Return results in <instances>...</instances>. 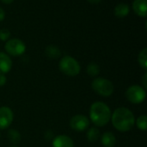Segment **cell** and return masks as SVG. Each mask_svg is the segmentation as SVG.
Here are the masks:
<instances>
[{
  "instance_id": "cell-24",
  "label": "cell",
  "mask_w": 147,
  "mask_h": 147,
  "mask_svg": "<svg viewBox=\"0 0 147 147\" xmlns=\"http://www.w3.org/2000/svg\"><path fill=\"white\" fill-rule=\"evenodd\" d=\"M90 3H94V4H96V3H98L99 2H101L102 0H88Z\"/></svg>"
},
{
  "instance_id": "cell-7",
  "label": "cell",
  "mask_w": 147,
  "mask_h": 147,
  "mask_svg": "<svg viewBox=\"0 0 147 147\" xmlns=\"http://www.w3.org/2000/svg\"><path fill=\"white\" fill-rule=\"evenodd\" d=\"M90 126V120L83 114L73 116L70 120V126L76 132H84Z\"/></svg>"
},
{
  "instance_id": "cell-13",
  "label": "cell",
  "mask_w": 147,
  "mask_h": 147,
  "mask_svg": "<svg viewBox=\"0 0 147 147\" xmlns=\"http://www.w3.org/2000/svg\"><path fill=\"white\" fill-rule=\"evenodd\" d=\"M129 13V6L125 3H118L115 8V15L117 17H124Z\"/></svg>"
},
{
  "instance_id": "cell-6",
  "label": "cell",
  "mask_w": 147,
  "mask_h": 147,
  "mask_svg": "<svg viewBox=\"0 0 147 147\" xmlns=\"http://www.w3.org/2000/svg\"><path fill=\"white\" fill-rule=\"evenodd\" d=\"M4 48L6 52L12 56H20L23 55L26 50L25 43L18 38H12L8 40Z\"/></svg>"
},
{
  "instance_id": "cell-4",
  "label": "cell",
  "mask_w": 147,
  "mask_h": 147,
  "mask_svg": "<svg viewBox=\"0 0 147 147\" xmlns=\"http://www.w3.org/2000/svg\"><path fill=\"white\" fill-rule=\"evenodd\" d=\"M92 89L97 94L102 97H109L114 93V85L113 82L108 79L102 77H96L93 80L91 83Z\"/></svg>"
},
{
  "instance_id": "cell-17",
  "label": "cell",
  "mask_w": 147,
  "mask_h": 147,
  "mask_svg": "<svg viewBox=\"0 0 147 147\" xmlns=\"http://www.w3.org/2000/svg\"><path fill=\"white\" fill-rule=\"evenodd\" d=\"M138 62L140 65V67L142 68H144L145 70L147 69V49L145 48L143 49L138 56Z\"/></svg>"
},
{
  "instance_id": "cell-19",
  "label": "cell",
  "mask_w": 147,
  "mask_h": 147,
  "mask_svg": "<svg viewBox=\"0 0 147 147\" xmlns=\"http://www.w3.org/2000/svg\"><path fill=\"white\" fill-rule=\"evenodd\" d=\"M137 127L141 131H146L147 129V117L146 115H140L136 120Z\"/></svg>"
},
{
  "instance_id": "cell-25",
  "label": "cell",
  "mask_w": 147,
  "mask_h": 147,
  "mask_svg": "<svg viewBox=\"0 0 147 147\" xmlns=\"http://www.w3.org/2000/svg\"><path fill=\"white\" fill-rule=\"evenodd\" d=\"M2 2L5 3H11L14 0H1Z\"/></svg>"
},
{
  "instance_id": "cell-2",
  "label": "cell",
  "mask_w": 147,
  "mask_h": 147,
  "mask_svg": "<svg viewBox=\"0 0 147 147\" xmlns=\"http://www.w3.org/2000/svg\"><path fill=\"white\" fill-rule=\"evenodd\" d=\"M111 110L109 107L102 102H94L90 108V119L92 123L99 127L106 126L111 120Z\"/></svg>"
},
{
  "instance_id": "cell-18",
  "label": "cell",
  "mask_w": 147,
  "mask_h": 147,
  "mask_svg": "<svg viewBox=\"0 0 147 147\" xmlns=\"http://www.w3.org/2000/svg\"><path fill=\"white\" fill-rule=\"evenodd\" d=\"M87 73L91 77H96L100 73V68L99 66L95 62H90L87 67Z\"/></svg>"
},
{
  "instance_id": "cell-3",
  "label": "cell",
  "mask_w": 147,
  "mask_h": 147,
  "mask_svg": "<svg viewBox=\"0 0 147 147\" xmlns=\"http://www.w3.org/2000/svg\"><path fill=\"white\" fill-rule=\"evenodd\" d=\"M59 68L63 74L71 77L78 75L81 71V67L78 62L70 55L63 56L60 59Z\"/></svg>"
},
{
  "instance_id": "cell-11",
  "label": "cell",
  "mask_w": 147,
  "mask_h": 147,
  "mask_svg": "<svg viewBox=\"0 0 147 147\" xmlns=\"http://www.w3.org/2000/svg\"><path fill=\"white\" fill-rule=\"evenodd\" d=\"M147 0H134L133 2V9L134 12L143 17L147 15Z\"/></svg>"
},
{
  "instance_id": "cell-14",
  "label": "cell",
  "mask_w": 147,
  "mask_h": 147,
  "mask_svg": "<svg viewBox=\"0 0 147 147\" xmlns=\"http://www.w3.org/2000/svg\"><path fill=\"white\" fill-rule=\"evenodd\" d=\"M45 53L48 58L51 59H57L61 56V51L60 49L55 46V45H49L46 48Z\"/></svg>"
},
{
  "instance_id": "cell-21",
  "label": "cell",
  "mask_w": 147,
  "mask_h": 147,
  "mask_svg": "<svg viewBox=\"0 0 147 147\" xmlns=\"http://www.w3.org/2000/svg\"><path fill=\"white\" fill-rule=\"evenodd\" d=\"M6 81H7L6 76L3 74H0V87L4 86L6 84Z\"/></svg>"
},
{
  "instance_id": "cell-27",
  "label": "cell",
  "mask_w": 147,
  "mask_h": 147,
  "mask_svg": "<svg viewBox=\"0 0 147 147\" xmlns=\"http://www.w3.org/2000/svg\"><path fill=\"white\" fill-rule=\"evenodd\" d=\"M0 136H1V134H0Z\"/></svg>"
},
{
  "instance_id": "cell-20",
  "label": "cell",
  "mask_w": 147,
  "mask_h": 147,
  "mask_svg": "<svg viewBox=\"0 0 147 147\" xmlns=\"http://www.w3.org/2000/svg\"><path fill=\"white\" fill-rule=\"evenodd\" d=\"M10 36V32L7 29H0V40L2 41H6L9 39Z\"/></svg>"
},
{
  "instance_id": "cell-12",
  "label": "cell",
  "mask_w": 147,
  "mask_h": 147,
  "mask_svg": "<svg viewBox=\"0 0 147 147\" xmlns=\"http://www.w3.org/2000/svg\"><path fill=\"white\" fill-rule=\"evenodd\" d=\"M101 141L103 147H115L116 143V138L113 133L106 132L102 134Z\"/></svg>"
},
{
  "instance_id": "cell-26",
  "label": "cell",
  "mask_w": 147,
  "mask_h": 147,
  "mask_svg": "<svg viewBox=\"0 0 147 147\" xmlns=\"http://www.w3.org/2000/svg\"><path fill=\"white\" fill-rule=\"evenodd\" d=\"M9 147H19V146H9Z\"/></svg>"
},
{
  "instance_id": "cell-5",
  "label": "cell",
  "mask_w": 147,
  "mask_h": 147,
  "mask_svg": "<svg viewBox=\"0 0 147 147\" xmlns=\"http://www.w3.org/2000/svg\"><path fill=\"white\" fill-rule=\"evenodd\" d=\"M126 97L133 104H140L146 98V91L140 85H133L126 91Z\"/></svg>"
},
{
  "instance_id": "cell-1",
  "label": "cell",
  "mask_w": 147,
  "mask_h": 147,
  "mask_svg": "<svg viewBox=\"0 0 147 147\" xmlns=\"http://www.w3.org/2000/svg\"><path fill=\"white\" fill-rule=\"evenodd\" d=\"M114 127L122 133L130 131L135 124V117L132 111L127 107H119L111 115Z\"/></svg>"
},
{
  "instance_id": "cell-15",
  "label": "cell",
  "mask_w": 147,
  "mask_h": 147,
  "mask_svg": "<svg viewBox=\"0 0 147 147\" xmlns=\"http://www.w3.org/2000/svg\"><path fill=\"white\" fill-rule=\"evenodd\" d=\"M7 137H8L9 140L14 145L18 144L20 142V140H21L20 133L17 130H15V129H9L8 131V133H7Z\"/></svg>"
},
{
  "instance_id": "cell-16",
  "label": "cell",
  "mask_w": 147,
  "mask_h": 147,
  "mask_svg": "<svg viewBox=\"0 0 147 147\" xmlns=\"http://www.w3.org/2000/svg\"><path fill=\"white\" fill-rule=\"evenodd\" d=\"M86 137L90 142H96L98 140V139L100 137V131L96 127H91L87 132Z\"/></svg>"
},
{
  "instance_id": "cell-10",
  "label": "cell",
  "mask_w": 147,
  "mask_h": 147,
  "mask_svg": "<svg viewBox=\"0 0 147 147\" xmlns=\"http://www.w3.org/2000/svg\"><path fill=\"white\" fill-rule=\"evenodd\" d=\"M12 68V61L10 57L3 52H0V74H7Z\"/></svg>"
},
{
  "instance_id": "cell-22",
  "label": "cell",
  "mask_w": 147,
  "mask_h": 147,
  "mask_svg": "<svg viewBox=\"0 0 147 147\" xmlns=\"http://www.w3.org/2000/svg\"><path fill=\"white\" fill-rule=\"evenodd\" d=\"M142 84H143V87L145 89H146L147 88V74L145 73V75H143L142 77Z\"/></svg>"
},
{
  "instance_id": "cell-9",
  "label": "cell",
  "mask_w": 147,
  "mask_h": 147,
  "mask_svg": "<svg viewBox=\"0 0 147 147\" xmlns=\"http://www.w3.org/2000/svg\"><path fill=\"white\" fill-rule=\"evenodd\" d=\"M53 147H74V142L69 136L59 135L53 139Z\"/></svg>"
},
{
  "instance_id": "cell-23",
  "label": "cell",
  "mask_w": 147,
  "mask_h": 147,
  "mask_svg": "<svg viewBox=\"0 0 147 147\" xmlns=\"http://www.w3.org/2000/svg\"><path fill=\"white\" fill-rule=\"evenodd\" d=\"M4 16H5V12L3 10V9H2L0 7V22L4 19Z\"/></svg>"
},
{
  "instance_id": "cell-8",
  "label": "cell",
  "mask_w": 147,
  "mask_h": 147,
  "mask_svg": "<svg viewBox=\"0 0 147 147\" xmlns=\"http://www.w3.org/2000/svg\"><path fill=\"white\" fill-rule=\"evenodd\" d=\"M14 114L12 110L8 107H0V129L8 128L13 121Z\"/></svg>"
}]
</instances>
